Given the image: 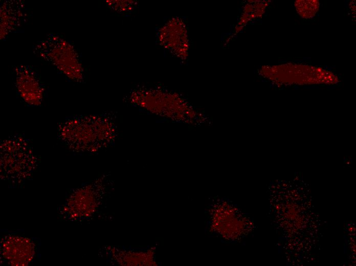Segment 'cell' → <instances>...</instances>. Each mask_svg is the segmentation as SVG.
<instances>
[{
  "label": "cell",
  "instance_id": "cell-7",
  "mask_svg": "<svg viewBox=\"0 0 356 266\" xmlns=\"http://www.w3.org/2000/svg\"><path fill=\"white\" fill-rule=\"evenodd\" d=\"M13 80L18 98L26 105H42L48 96V88L40 76L31 66L20 64L13 68Z\"/></svg>",
  "mask_w": 356,
  "mask_h": 266
},
{
  "label": "cell",
  "instance_id": "cell-9",
  "mask_svg": "<svg viewBox=\"0 0 356 266\" xmlns=\"http://www.w3.org/2000/svg\"><path fill=\"white\" fill-rule=\"evenodd\" d=\"M160 43L169 52L181 58L188 55V40L186 26L179 18H173L159 30Z\"/></svg>",
  "mask_w": 356,
  "mask_h": 266
},
{
  "label": "cell",
  "instance_id": "cell-6",
  "mask_svg": "<svg viewBox=\"0 0 356 266\" xmlns=\"http://www.w3.org/2000/svg\"><path fill=\"white\" fill-rule=\"evenodd\" d=\"M40 241L20 231H2L0 261L4 265H29L40 256Z\"/></svg>",
  "mask_w": 356,
  "mask_h": 266
},
{
  "label": "cell",
  "instance_id": "cell-10",
  "mask_svg": "<svg viewBox=\"0 0 356 266\" xmlns=\"http://www.w3.org/2000/svg\"><path fill=\"white\" fill-rule=\"evenodd\" d=\"M107 7L117 12L130 11L137 6L134 1H107L105 2Z\"/></svg>",
  "mask_w": 356,
  "mask_h": 266
},
{
  "label": "cell",
  "instance_id": "cell-2",
  "mask_svg": "<svg viewBox=\"0 0 356 266\" xmlns=\"http://www.w3.org/2000/svg\"><path fill=\"white\" fill-rule=\"evenodd\" d=\"M39 162L24 134L12 135L0 142L1 179L10 188L21 187L31 180Z\"/></svg>",
  "mask_w": 356,
  "mask_h": 266
},
{
  "label": "cell",
  "instance_id": "cell-8",
  "mask_svg": "<svg viewBox=\"0 0 356 266\" xmlns=\"http://www.w3.org/2000/svg\"><path fill=\"white\" fill-rule=\"evenodd\" d=\"M25 3L21 0H5L0 3L1 40L21 31L29 18Z\"/></svg>",
  "mask_w": 356,
  "mask_h": 266
},
{
  "label": "cell",
  "instance_id": "cell-5",
  "mask_svg": "<svg viewBox=\"0 0 356 266\" xmlns=\"http://www.w3.org/2000/svg\"><path fill=\"white\" fill-rule=\"evenodd\" d=\"M110 181L106 175L71 189L57 209L60 219L76 221L93 216L109 190Z\"/></svg>",
  "mask_w": 356,
  "mask_h": 266
},
{
  "label": "cell",
  "instance_id": "cell-3",
  "mask_svg": "<svg viewBox=\"0 0 356 266\" xmlns=\"http://www.w3.org/2000/svg\"><path fill=\"white\" fill-rule=\"evenodd\" d=\"M131 103L152 114L177 122L195 124L203 117L175 92L160 87H141L129 94Z\"/></svg>",
  "mask_w": 356,
  "mask_h": 266
},
{
  "label": "cell",
  "instance_id": "cell-4",
  "mask_svg": "<svg viewBox=\"0 0 356 266\" xmlns=\"http://www.w3.org/2000/svg\"><path fill=\"white\" fill-rule=\"evenodd\" d=\"M33 53L53 65L69 81H85V71L80 53L72 41L57 33H49L33 46Z\"/></svg>",
  "mask_w": 356,
  "mask_h": 266
},
{
  "label": "cell",
  "instance_id": "cell-1",
  "mask_svg": "<svg viewBox=\"0 0 356 266\" xmlns=\"http://www.w3.org/2000/svg\"><path fill=\"white\" fill-rule=\"evenodd\" d=\"M116 117L113 113L75 115L58 126L57 138L70 151L95 153L113 145L118 137Z\"/></svg>",
  "mask_w": 356,
  "mask_h": 266
}]
</instances>
